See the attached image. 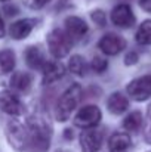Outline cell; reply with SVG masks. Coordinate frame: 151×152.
I'll return each instance as SVG.
<instances>
[{
    "instance_id": "cell-1",
    "label": "cell",
    "mask_w": 151,
    "mask_h": 152,
    "mask_svg": "<svg viewBox=\"0 0 151 152\" xmlns=\"http://www.w3.org/2000/svg\"><path fill=\"white\" fill-rule=\"evenodd\" d=\"M28 146L33 152H48L52 137V126L45 114H34L28 118Z\"/></svg>"
},
{
    "instance_id": "cell-2",
    "label": "cell",
    "mask_w": 151,
    "mask_h": 152,
    "mask_svg": "<svg viewBox=\"0 0 151 152\" xmlns=\"http://www.w3.org/2000/svg\"><path fill=\"white\" fill-rule=\"evenodd\" d=\"M83 98V89L80 84L74 83L71 84L62 95L61 98L58 99V103H56V120L58 121H67L71 115V112L77 108V105L80 103Z\"/></svg>"
},
{
    "instance_id": "cell-3",
    "label": "cell",
    "mask_w": 151,
    "mask_h": 152,
    "mask_svg": "<svg viewBox=\"0 0 151 152\" xmlns=\"http://www.w3.org/2000/svg\"><path fill=\"white\" fill-rule=\"evenodd\" d=\"M71 39L68 37V34L64 30L55 28L48 34V46L49 52L56 58L61 59L64 56H67L71 49Z\"/></svg>"
},
{
    "instance_id": "cell-4",
    "label": "cell",
    "mask_w": 151,
    "mask_h": 152,
    "mask_svg": "<svg viewBox=\"0 0 151 152\" xmlns=\"http://www.w3.org/2000/svg\"><path fill=\"white\" fill-rule=\"evenodd\" d=\"M6 137L12 148L24 151L28 146V130L18 121H9L6 124Z\"/></svg>"
},
{
    "instance_id": "cell-5",
    "label": "cell",
    "mask_w": 151,
    "mask_h": 152,
    "mask_svg": "<svg viewBox=\"0 0 151 152\" xmlns=\"http://www.w3.org/2000/svg\"><path fill=\"white\" fill-rule=\"evenodd\" d=\"M127 95L136 102H144L151 98V74L138 77L127 84Z\"/></svg>"
},
{
    "instance_id": "cell-6",
    "label": "cell",
    "mask_w": 151,
    "mask_h": 152,
    "mask_svg": "<svg viewBox=\"0 0 151 152\" xmlns=\"http://www.w3.org/2000/svg\"><path fill=\"white\" fill-rule=\"evenodd\" d=\"M102 114L96 105H86L83 106L74 117V124L82 129H94L99 124Z\"/></svg>"
},
{
    "instance_id": "cell-7",
    "label": "cell",
    "mask_w": 151,
    "mask_h": 152,
    "mask_svg": "<svg viewBox=\"0 0 151 152\" xmlns=\"http://www.w3.org/2000/svg\"><path fill=\"white\" fill-rule=\"evenodd\" d=\"M0 111L9 115H22L25 111V106L15 93H12L10 90H1L0 92Z\"/></svg>"
},
{
    "instance_id": "cell-8",
    "label": "cell",
    "mask_w": 151,
    "mask_h": 152,
    "mask_svg": "<svg viewBox=\"0 0 151 152\" xmlns=\"http://www.w3.org/2000/svg\"><path fill=\"white\" fill-rule=\"evenodd\" d=\"M135 15L127 3H120L111 10V22L120 28H130L135 24Z\"/></svg>"
},
{
    "instance_id": "cell-9",
    "label": "cell",
    "mask_w": 151,
    "mask_h": 152,
    "mask_svg": "<svg viewBox=\"0 0 151 152\" xmlns=\"http://www.w3.org/2000/svg\"><path fill=\"white\" fill-rule=\"evenodd\" d=\"M104 134L98 129H85L80 133V148L83 152H98L102 145Z\"/></svg>"
},
{
    "instance_id": "cell-10",
    "label": "cell",
    "mask_w": 151,
    "mask_h": 152,
    "mask_svg": "<svg viewBox=\"0 0 151 152\" xmlns=\"http://www.w3.org/2000/svg\"><path fill=\"white\" fill-rule=\"evenodd\" d=\"M98 48L104 52L105 55H117L126 48V40L119 36V34H114V33H108L105 36H102V39L98 43Z\"/></svg>"
},
{
    "instance_id": "cell-11",
    "label": "cell",
    "mask_w": 151,
    "mask_h": 152,
    "mask_svg": "<svg viewBox=\"0 0 151 152\" xmlns=\"http://www.w3.org/2000/svg\"><path fill=\"white\" fill-rule=\"evenodd\" d=\"M88 24L79 16H68L65 19V33L73 40H82L88 34Z\"/></svg>"
},
{
    "instance_id": "cell-12",
    "label": "cell",
    "mask_w": 151,
    "mask_h": 152,
    "mask_svg": "<svg viewBox=\"0 0 151 152\" xmlns=\"http://www.w3.org/2000/svg\"><path fill=\"white\" fill-rule=\"evenodd\" d=\"M36 24H37L36 19H30V18L19 19V21H16V22H13L10 25L9 34L15 40H22V39H25V37L30 36V33L33 31V28L36 27Z\"/></svg>"
},
{
    "instance_id": "cell-13",
    "label": "cell",
    "mask_w": 151,
    "mask_h": 152,
    "mask_svg": "<svg viewBox=\"0 0 151 152\" xmlns=\"http://www.w3.org/2000/svg\"><path fill=\"white\" fill-rule=\"evenodd\" d=\"M42 71H43V84H50V83H55L59 78H62V75L65 72V66L58 61H52V62L45 64Z\"/></svg>"
},
{
    "instance_id": "cell-14",
    "label": "cell",
    "mask_w": 151,
    "mask_h": 152,
    "mask_svg": "<svg viewBox=\"0 0 151 152\" xmlns=\"http://www.w3.org/2000/svg\"><path fill=\"white\" fill-rule=\"evenodd\" d=\"M130 146H132V140L127 133H114L108 139L110 152H127Z\"/></svg>"
},
{
    "instance_id": "cell-15",
    "label": "cell",
    "mask_w": 151,
    "mask_h": 152,
    "mask_svg": "<svg viewBox=\"0 0 151 152\" xmlns=\"http://www.w3.org/2000/svg\"><path fill=\"white\" fill-rule=\"evenodd\" d=\"M24 58H25V62L30 68L33 69H42L45 66V64L48 62L43 52L40 50V48L37 46H30L25 49V53H24Z\"/></svg>"
},
{
    "instance_id": "cell-16",
    "label": "cell",
    "mask_w": 151,
    "mask_h": 152,
    "mask_svg": "<svg viewBox=\"0 0 151 152\" xmlns=\"http://www.w3.org/2000/svg\"><path fill=\"white\" fill-rule=\"evenodd\" d=\"M107 108H108V111H110L111 114L120 115V114H123V112L129 108V99H127L123 93L116 92V93H113V95L108 98Z\"/></svg>"
},
{
    "instance_id": "cell-17",
    "label": "cell",
    "mask_w": 151,
    "mask_h": 152,
    "mask_svg": "<svg viewBox=\"0 0 151 152\" xmlns=\"http://www.w3.org/2000/svg\"><path fill=\"white\" fill-rule=\"evenodd\" d=\"M31 83H33V77L28 74V72H22V71H18L12 75L10 78V86L18 90V92H28L30 87H31Z\"/></svg>"
},
{
    "instance_id": "cell-18",
    "label": "cell",
    "mask_w": 151,
    "mask_h": 152,
    "mask_svg": "<svg viewBox=\"0 0 151 152\" xmlns=\"http://www.w3.org/2000/svg\"><path fill=\"white\" fill-rule=\"evenodd\" d=\"M68 68H70V71H71L74 75L83 77V75H86L89 66H88V64H86V61H85L83 56H80V55H74V56H71V59H70Z\"/></svg>"
},
{
    "instance_id": "cell-19",
    "label": "cell",
    "mask_w": 151,
    "mask_h": 152,
    "mask_svg": "<svg viewBox=\"0 0 151 152\" xmlns=\"http://www.w3.org/2000/svg\"><path fill=\"white\" fill-rule=\"evenodd\" d=\"M135 40H136V43H139L142 46L151 45V19L144 21L139 25V28L136 31V36H135Z\"/></svg>"
},
{
    "instance_id": "cell-20",
    "label": "cell",
    "mask_w": 151,
    "mask_h": 152,
    "mask_svg": "<svg viewBox=\"0 0 151 152\" xmlns=\"http://www.w3.org/2000/svg\"><path fill=\"white\" fill-rule=\"evenodd\" d=\"M142 126V114L139 111L130 112L124 120H123V129L127 132H138Z\"/></svg>"
},
{
    "instance_id": "cell-21",
    "label": "cell",
    "mask_w": 151,
    "mask_h": 152,
    "mask_svg": "<svg viewBox=\"0 0 151 152\" xmlns=\"http://www.w3.org/2000/svg\"><path fill=\"white\" fill-rule=\"evenodd\" d=\"M15 66V53L10 49L0 50V68L3 72H10Z\"/></svg>"
},
{
    "instance_id": "cell-22",
    "label": "cell",
    "mask_w": 151,
    "mask_h": 152,
    "mask_svg": "<svg viewBox=\"0 0 151 152\" xmlns=\"http://www.w3.org/2000/svg\"><path fill=\"white\" fill-rule=\"evenodd\" d=\"M91 66H92V69H94L95 72L102 74V72L108 68V61H107V59H104V58H101V56H95V58L92 59Z\"/></svg>"
},
{
    "instance_id": "cell-23",
    "label": "cell",
    "mask_w": 151,
    "mask_h": 152,
    "mask_svg": "<svg viewBox=\"0 0 151 152\" xmlns=\"http://www.w3.org/2000/svg\"><path fill=\"white\" fill-rule=\"evenodd\" d=\"M91 18H92V21H94L98 27H104L105 22H107V15H105V12L101 10V9L92 10V12H91Z\"/></svg>"
},
{
    "instance_id": "cell-24",
    "label": "cell",
    "mask_w": 151,
    "mask_h": 152,
    "mask_svg": "<svg viewBox=\"0 0 151 152\" xmlns=\"http://www.w3.org/2000/svg\"><path fill=\"white\" fill-rule=\"evenodd\" d=\"M50 0H24V3L30 7V9H42L43 6H46Z\"/></svg>"
},
{
    "instance_id": "cell-25",
    "label": "cell",
    "mask_w": 151,
    "mask_h": 152,
    "mask_svg": "<svg viewBox=\"0 0 151 152\" xmlns=\"http://www.w3.org/2000/svg\"><path fill=\"white\" fill-rule=\"evenodd\" d=\"M138 59H139L138 53L132 50V52H129V53L124 56V64H126V65H133V64H136V62H138Z\"/></svg>"
},
{
    "instance_id": "cell-26",
    "label": "cell",
    "mask_w": 151,
    "mask_h": 152,
    "mask_svg": "<svg viewBox=\"0 0 151 152\" xmlns=\"http://www.w3.org/2000/svg\"><path fill=\"white\" fill-rule=\"evenodd\" d=\"M3 12H4L7 16H13V15H16V13H18V9H16L15 6L7 4V6H4V7H3Z\"/></svg>"
},
{
    "instance_id": "cell-27",
    "label": "cell",
    "mask_w": 151,
    "mask_h": 152,
    "mask_svg": "<svg viewBox=\"0 0 151 152\" xmlns=\"http://www.w3.org/2000/svg\"><path fill=\"white\" fill-rule=\"evenodd\" d=\"M139 4L145 12H151V0H139Z\"/></svg>"
},
{
    "instance_id": "cell-28",
    "label": "cell",
    "mask_w": 151,
    "mask_h": 152,
    "mask_svg": "<svg viewBox=\"0 0 151 152\" xmlns=\"http://www.w3.org/2000/svg\"><path fill=\"white\" fill-rule=\"evenodd\" d=\"M144 137H145V142L151 145V123H148V126H147V129H145Z\"/></svg>"
},
{
    "instance_id": "cell-29",
    "label": "cell",
    "mask_w": 151,
    "mask_h": 152,
    "mask_svg": "<svg viewBox=\"0 0 151 152\" xmlns=\"http://www.w3.org/2000/svg\"><path fill=\"white\" fill-rule=\"evenodd\" d=\"M4 34H6V28H4L3 19H1V16H0V39H3V37H4Z\"/></svg>"
},
{
    "instance_id": "cell-30",
    "label": "cell",
    "mask_w": 151,
    "mask_h": 152,
    "mask_svg": "<svg viewBox=\"0 0 151 152\" xmlns=\"http://www.w3.org/2000/svg\"><path fill=\"white\" fill-rule=\"evenodd\" d=\"M64 136H65V139H73V130H70V129H67L65 130V133H64Z\"/></svg>"
},
{
    "instance_id": "cell-31",
    "label": "cell",
    "mask_w": 151,
    "mask_h": 152,
    "mask_svg": "<svg viewBox=\"0 0 151 152\" xmlns=\"http://www.w3.org/2000/svg\"><path fill=\"white\" fill-rule=\"evenodd\" d=\"M147 117H148V123H151V103L148 105V109H147Z\"/></svg>"
},
{
    "instance_id": "cell-32",
    "label": "cell",
    "mask_w": 151,
    "mask_h": 152,
    "mask_svg": "<svg viewBox=\"0 0 151 152\" xmlns=\"http://www.w3.org/2000/svg\"><path fill=\"white\" fill-rule=\"evenodd\" d=\"M0 1H7V0H0Z\"/></svg>"
}]
</instances>
